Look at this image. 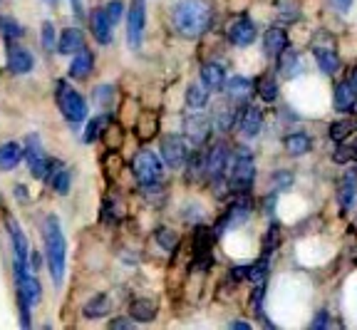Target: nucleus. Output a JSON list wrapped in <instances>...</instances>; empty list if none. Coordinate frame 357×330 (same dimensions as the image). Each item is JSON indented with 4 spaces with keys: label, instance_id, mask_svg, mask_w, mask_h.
Listing matches in <instances>:
<instances>
[{
    "label": "nucleus",
    "instance_id": "23",
    "mask_svg": "<svg viewBox=\"0 0 357 330\" xmlns=\"http://www.w3.org/2000/svg\"><path fill=\"white\" fill-rule=\"evenodd\" d=\"M92 68H95V55H92L90 50H79L77 55H74L72 65H70V77H72V80H87Z\"/></svg>",
    "mask_w": 357,
    "mask_h": 330
},
{
    "label": "nucleus",
    "instance_id": "21",
    "mask_svg": "<svg viewBox=\"0 0 357 330\" xmlns=\"http://www.w3.org/2000/svg\"><path fill=\"white\" fill-rule=\"evenodd\" d=\"M223 90H226V97L228 100H233V102H246L248 95L253 92V82H251L248 77L236 74V77H228L226 85H223Z\"/></svg>",
    "mask_w": 357,
    "mask_h": 330
},
{
    "label": "nucleus",
    "instance_id": "1",
    "mask_svg": "<svg viewBox=\"0 0 357 330\" xmlns=\"http://www.w3.org/2000/svg\"><path fill=\"white\" fill-rule=\"evenodd\" d=\"M211 17H214V13H211V6L206 0H179L174 6V13H171L176 33L187 40L201 38L211 28Z\"/></svg>",
    "mask_w": 357,
    "mask_h": 330
},
{
    "label": "nucleus",
    "instance_id": "29",
    "mask_svg": "<svg viewBox=\"0 0 357 330\" xmlns=\"http://www.w3.org/2000/svg\"><path fill=\"white\" fill-rule=\"evenodd\" d=\"M315 63H317V68H320V72H325V74H335L340 70V60H338V55H335L333 50H328V47H315Z\"/></svg>",
    "mask_w": 357,
    "mask_h": 330
},
{
    "label": "nucleus",
    "instance_id": "43",
    "mask_svg": "<svg viewBox=\"0 0 357 330\" xmlns=\"http://www.w3.org/2000/svg\"><path fill=\"white\" fill-rule=\"evenodd\" d=\"M134 323H136L134 318H114L112 323H109V328H114V330H117V328H132Z\"/></svg>",
    "mask_w": 357,
    "mask_h": 330
},
{
    "label": "nucleus",
    "instance_id": "8",
    "mask_svg": "<svg viewBox=\"0 0 357 330\" xmlns=\"http://www.w3.org/2000/svg\"><path fill=\"white\" fill-rule=\"evenodd\" d=\"M144 25H147V0H132L129 10H127V45L132 50L142 47Z\"/></svg>",
    "mask_w": 357,
    "mask_h": 330
},
{
    "label": "nucleus",
    "instance_id": "24",
    "mask_svg": "<svg viewBox=\"0 0 357 330\" xmlns=\"http://www.w3.org/2000/svg\"><path fill=\"white\" fill-rule=\"evenodd\" d=\"M201 82H204L211 92L221 90V87L226 85V70H223V65L206 63L204 68H201Z\"/></svg>",
    "mask_w": 357,
    "mask_h": 330
},
{
    "label": "nucleus",
    "instance_id": "14",
    "mask_svg": "<svg viewBox=\"0 0 357 330\" xmlns=\"http://www.w3.org/2000/svg\"><path fill=\"white\" fill-rule=\"evenodd\" d=\"M6 65L13 74H28L33 70L35 60L30 55V50L20 45H8V55H6Z\"/></svg>",
    "mask_w": 357,
    "mask_h": 330
},
{
    "label": "nucleus",
    "instance_id": "33",
    "mask_svg": "<svg viewBox=\"0 0 357 330\" xmlns=\"http://www.w3.org/2000/svg\"><path fill=\"white\" fill-rule=\"evenodd\" d=\"M0 35L10 42V40H15V38L23 35V25L17 23L15 17H10V15H0Z\"/></svg>",
    "mask_w": 357,
    "mask_h": 330
},
{
    "label": "nucleus",
    "instance_id": "34",
    "mask_svg": "<svg viewBox=\"0 0 357 330\" xmlns=\"http://www.w3.org/2000/svg\"><path fill=\"white\" fill-rule=\"evenodd\" d=\"M355 122L352 120H340V122H335L333 127H330V137L335 139V142H345L347 137H350L352 132H355Z\"/></svg>",
    "mask_w": 357,
    "mask_h": 330
},
{
    "label": "nucleus",
    "instance_id": "19",
    "mask_svg": "<svg viewBox=\"0 0 357 330\" xmlns=\"http://www.w3.org/2000/svg\"><path fill=\"white\" fill-rule=\"evenodd\" d=\"M278 72L283 74L285 80H293L298 74L303 72V63H301V55L290 47H285L280 55H278Z\"/></svg>",
    "mask_w": 357,
    "mask_h": 330
},
{
    "label": "nucleus",
    "instance_id": "17",
    "mask_svg": "<svg viewBox=\"0 0 357 330\" xmlns=\"http://www.w3.org/2000/svg\"><path fill=\"white\" fill-rule=\"evenodd\" d=\"M79 50H85V35L79 28H65L60 40H57V52L60 55H77Z\"/></svg>",
    "mask_w": 357,
    "mask_h": 330
},
{
    "label": "nucleus",
    "instance_id": "6",
    "mask_svg": "<svg viewBox=\"0 0 357 330\" xmlns=\"http://www.w3.org/2000/svg\"><path fill=\"white\" fill-rule=\"evenodd\" d=\"M231 159H233V152L228 149V144L216 142L204 157V177H209L214 184H219L228 174Z\"/></svg>",
    "mask_w": 357,
    "mask_h": 330
},
{
    "label": "nucleus",
    "instance_id": "45",
    "mask_svg": "<svg viewBox=\"0 0 357 330\" xmlns=\"http://www.w3.org/2000/svg\"><path fill=\"white\" fill-rule=\"evenodd\" d=\"M72 3V15L77 17V20H82L85 17V8H82V0H70Z\"/></svg>",
    "mask_w": 357,
    "mask_h": 330
},
{
    "label": "nucleus",
    "instance_id": "27",
    "mask_svg": "<svg viewBox=\"0 0 357 330\" xmlns=\"http://www.w3.org/2000/svg\"><path fill=\"white\" fill-rule=\"evenodd\" d=\"M109 308H112L109 298L104 296V293H100V296H95L92 301H87V303H85V308H82V315H85L87 320L104 318V315L109 313Z\"/></svg>",
    "mask_w": 357,
    "mask_h": 330
},
{
    "label": "nucleus",
    "instance_id": "28",
    "mask_svg": "<svg viewBox=\"0 0 357 330\" xmlns=\"http://www.w3.org/2000/svg\"><path fill=\"white\" fill-rule=\"evenodd\" d=\"M236 104H233V100L231 102H226V104H219L216 107V112H214V125H216V129L219 132H228L233 127V122H236Z\"/></svg>",
    "mask_w": 357,
    "mask_h": 330
},
{
    "label": "nucleus",
    "instance_id": "50",
    "mask_svg": "<svg viewBox=\"0 0 357 330\" xmlns=\"http://www.w3.org/2000/svg\"><path fill=\"white\" fill-rule=\"evenodd\" d=\"M45 3H47V6H55V3H57V0H45Z\"/></svg>",
    "mask_w": 357,
    "mask_h": 330
},
{
    "label": "nucleus",
    "instance_id": "26",
    "mask_svg": "<svg viewBox=\"0 0 357 330\" xmlns=\"http://www.w3.org/2000/svg\"><path fill=\"white\" fill-rule=\"evenodd\" d=\"M283 147L293 157H301V154H308L312 149V139L308 134H303V132H293V134H288L283 139Z\"/></svg>",
    "mask_w": 357,
    "mask_h": 330
},
{
    "label": "nucleus",
    "instance_id": "36",
    "mask_svg": "<svg viewBox=\"0 0 357 330\" xmlns=\"http://www.w3.org/2000/svg\"><path fill=\"white\" fill-rule=\"evenodd\" d=\"M42 47H45L47 52L57 50V35H55V25H52L50 20H45V23H42Z\"/></svg>",
    "mask_w": 357,
    "mask_h": 330
},
{
    "label": "nucleus",
    "instance_id": "22",
    "mask_svg": "<svg viewBox=\"0 0 357 330\" xmlns=\"http://www.w3.org/2000/svg\"><path fill=\"white\" fill-rule=\"evenodd\" d=\"M285 47H288V33H285V30L271 28L263 35V52H266L268 57H278Z\"/></svg>",
    "mask_w": 357,
    "mask_h": 330
},
{
    "label": "nucleus",
    "instance_id": "2",
    "mask_svg": "<svg viewBox=\"0 0 357 330\" xmlns=\"http://www.w3.org/2000/svg\"><path fill=\"white\" fill-rule=\"evenodd\" d=\"M42 239H45V258L50 268L52 283L63 285L65 281V266H68V241H65L60 219L47 217L42 226Z\"/></svg>",
    "mask_w": 357,
    "mask_h": 330
},
{
    "label": "nucleus",
    "instance_id": "41",
    "mask_svg": "<svg viewBox=\"0 0 357 330\" xmlns=\"http://www.w3.org/2000/svg\"><path fill=\"white\" fill-rule=\"evenodd\" d=\"M355 157H357V147H338L333 159L338 162V164H345V162H352Z\"/></svg>",
    "mask_w": 357,
    "mask_h": 330
},
{
    "label": "nucleus",
    "instance_id": "4",
    "mask_svg": "<svg viewBox=\"0 0 357 330\" xmlns=\"http://www.w3.org/2000/svg\"><path fill=\"white\" fill-rule=\"evenodd\" d=\"M253 179H255L253 157L248 154V149H238V152L233 154L231 166H228V184H231V189H236V191H246V189H251Z\"/></svg>",
    "mask_w": 357,
    "mask_h": 330
},
{
    "label": "nucleus",
    "instance_id": "46",
    "mask_svg": "<svg viewBox=\"0 0 357 330\" xmlns=\"http://www.w3.org/2000/svg\"><path fill=\"white\" fill-rule=\"evenodd\" d=\"M290 182H293V177L290 174H276V184H278V189H283V187H290Z\"/></svg>",
    "mask_w": 357,
    "mask_h": 330
},
{
    "label": "nucleus",
    "instance_id": "16",
    "mask_svg": "<svg viewBox=\"0 0 357 330\" xmlns=\"http://www.w3.org/2000/svg\"><path fill=\"white\" fill-rule=\"evenodd\" d=\"M90 28H92V35H95V40L100 42V45H109V42H112L114 23L109 20L104 8H100V10H95L90 15Z\"/></svg>",
    "mask_w": 357,
    "mask_h": 330
},
{
    "label": "nucleus",
    "instance_id": "32",
    "mask_svg": "<svg viewBox=\"0 0 357 330\" xmlns=\"http://www.w3.org/2000/svg\"><path fill=\"white\" fill-rule=\"evenodd\" d=\"M50 184H52V189L60 194V196H65V194L70 191V184H72V174H70V169L57 166V169L50 174Z\"/></svg>",
    "mask_w": 357,
    "mask_h": 330
},
{
    "label": "nucleus",
    "instance_id": "30",
    "mask_svg": "<svg viewBox=\"0 0 357 330\" xmlns=\"http://www.w3.org/2000/svg\"><path fill=\"white\" fill-rule=\"evenodd\" d=\"M209 87L201 82V85H189L187 87V104L191 109H201L206 107V102H209Z\"/></svg>",
    "mask_w": 357,
    "mask_h": 330
},
{
    "label": "nucleus",
    "instance_id": "20",
    "mask_svg": "<svg viewBox=\"0 0 357 330\" xmlns=\"http://www.w3.org/2000/svg\"><path fill=\"white\" fill-rule=\"evenodd\" d=\"M335 109L338 112H350L352 107L357 104V87L355 82H340V85L335 87V100H333Z\"/></svg>",
    "mask_w": 357,
    "mask_h": 330
},
{
    "label": "nucleus",
    "instance_id": "38",
    "mask_svg": "<svg viewBox=\"0 0 357 330\" xmlns=\"http://www.w3.org/2000/svg\"><path fill=\"white\" fill-rule=\"evenodd\" d=\"M266 276H268V261H266V258H261L258 263L248 266V281H253V283L261 285L263 281H266Z\"/></svg>",
    "mask_w": 357,
    "mask_h": 330
},
{
    "label": "nucleus",
    "instance_id": "11",
    "mask_svg": "<svg viewBox=\"0 0 357 330\" xmlns=\"http://www.w3.org/2000/svg\"><path fill=\"white\" fill-rule=\"evenodd\" d=\"M6 228L13 244V258H17V261H30L28 236H25L23 226H20V223L15 221V217H10V214H6Z\"/></svg>",
    "mask_w": 357,
    "mask_h": 330
},
{
    "label": "nucleus",
    "instance_id": "9",
    "mask_svg": "<svg viewBox=\"0 0 357 330\" xmlns=\"http://www.w3.org/2000/svg\"><path fill=\"white\" fill-rule=\"evenodd\" d=\"M211 129H214V122L211 117L201 112H193L189 117H184V137L191 147H201L206 144V139L211 137Z\"/></svg>",
    "mask_w": 357,
    "mask_h": 330
},
{
    "label": "nucleus",
    "instance_id": "12",
    "mask_svg": "<svg viewBox=\"0 0 357 330\" xmlns=\"http://www.w3.org/2000/svg\"><path fill=\"white\" fill-rule=\"evenodd\" d=\"M248 217H251V201H248V199H238V201H233V204L228 206L226 217L221 219V223H219V226L214 228V234L219 236V234H223L226 228L241 226V223L248 221Z\"/></svg>",
    "mask_w": 357,
    "mask_h": 330
},
{
    "label": "nucleus",
    "instance_id": "48",
    "mask_svg": "<svg viewBox=\"0 0 357 330\" xmlns=\"http://www.w3.org/2000/svg\"><path fill=\"white\" fill-rule=\"evenodd\" d=\"M231 328H238V330H251L248 323H244V320H236V323H231Z\"/></svg>",
    "mask_w": 357,
    "mask_h": 330
},
{
    "label": "nucleus",
    "instance_id": "39",
    "mask_svg": "<svg viewBox=\"0 0 357 330\" xmlns=\"http://www.w3.org/2000/svg\"><path fill=\"white\" fill-rule=\"evenodd\" d=\"M157 241H159V246H161V249L171 251L179 239H176V234L171 231V228H157Z\"/></svg>",
    "mask_w": 357,
    "mask_h": 330
},
{
    "label": "nucleus",
    "instance_id": "37",
    "mask_svg": "<svg viewBox=\"0 0 357 330\" xmlns=\"http://www.w3.org/2000/svg\"><path fill=\"white\" fill-rule=\"evenodd\" d=\"M112 100H114V87L112 85H100L95 90V102L102 109H107L109 104H112Z\"/></svg>",
    "mask_w": 357,
    "mask_h": 330
},
{
    "label": "nucleus",
    "instance_id": "7",
    "mask_svg": "<svg viewBox=\"0 0 357 330\" xmlns=\"http://www.w3.org/2000/svg\"><path fill=\"white\" fill-rule=\"evenodd\" d=\"M25 159H28L30 174H33L35 179H47L52 171L60 166L45 157V152H42V142H40L38 134H30V137L25 139Z\"/></svg>",
    "mask_w": 357,
    "mask_h": 330
},
{
    "label": "nucleus",
    "instance_id": "44",
    "mask_svg": "<svg viewBox=\"0 0 357 330\" xmlns=\"http://www.w3.org/2000/svg\"><path fill=\"white\" fill-rule=\"evenodd\" d=\"M330 3H333V8L338 13H347V10H350V6H352V0H330Z\"/></svg>",
    "mask_w": 357,
    "mask_h": 330
},
{
    "label": "nucleus",
    "instance_id": "15",
    "mask_svg": "<svg viewBox=\"0 0 357 330\" xmlns=\"http://www.w3.org/2000/svg\"><path fill=\"white\" fill-rule=\"evenodd\" d=\"M263 125V112L261 107H255V104H248V107L241 112V120H238V129H241V137L244 139H253L258 137V132H261Z\"/></svg>",
    "mask_w": 357,
    "mask_h": 330
},
{
    "label": "nucleus",
    "instance_id": "47",
    "mask_svg": "<svg viewBox=\"0 0 357 330\" xmlns=\"http://www.w3.org/2000/svg\"><path fill=\"white\" fill-rule=\"evenodd\" d=\"M323 325H328V315H325V313H320V315H317V320H315V323H312V328H323Z\"/></svg>",
    "mask_w": 357,
    "mask_h": 330
},
{
    "label": "nucleus",
    "instance_id": "18",
    "mask_svg": "<svg viewBox=\"0 0 357 330\" xmlns=\"http://www.w3.org/2000/svg\"><path fill=\"white\" fill-rule=\"evenodd\" d=\"M25 159V144L6 142L0 144V171H13Z\"/></svg>",
    "mask_w": 357,
    "mask_h": 330
},
{
    "label": "nucleus",
    "instance_id": "35",
    "mask_svg": "<svg viewBox=\"0 0 357 330\" xmlns=\"http://www.w3.org/2000/svg\"><path fill=\"white\" fill-rule=\"evenodd\" d=\"M258 95H261L263 102H276L278 85H276V80H273L271 74H266V77L261 80V85H258Z\"/></svg>",
    "mask_w": 357,
    "mask_h": 330
},
{
    "label": "nucleus",
    "instance_id": "3",
    "mask_svg": "<svg viewBox=\"0 0 357 330\" xmlns=\"http://www.w3.org/2000/svg\"><path fill=\"white\" fill-rule=\"evenodd\" d=\"M55 100H57V107L63 112V117L72 125H79V122L87 120V102L85 97L79 95L74 87H70L65 80L57 82L55 87Z\"/></svg>",
    "mask_w": 357,
    "mask_h": 330
},
{
    "label": "nucleus",
    "instance_id": "49",
    "mask_svg": "<svg viewBox=\"0 0 357 330\" xmlns=\"http://www.w3.org/2000/svg\"><path fill=\"white\" fill-rule=\"evenodd\" d=\"M352 82H355V87H357V68H355V72H352Z\"/></svg>",
    "mask_w": 357,
    "mask_h": 330
},
{
    "label": "nucleus",
    "instance_id": "40",
    "mask_svg": "<svg viewBox=\"0 0 357 330\" xmlns=\"http://www.w3.org/2000/svg\"><path fill=\"white\" fill-rule=\"evenodd\" d=\"M104 10H107L109 20H112V23L117 25L119 20H122V15H125V3H122V0H109Z\"/></svg>",
    "mask_w": 357,
    "mask_h": 330
},
{
    "label": "nucleus",
    "instance_id": "31",
    "mask_svg": "<svg viewBox=\"0 0 357 330\" xmlns=\"http://www.w3.org/2000/svg\"><path fill=\"white\" fill-rule=\"evenodd\" d=\"M107 125H109V117L107 114H100V117H95V120H90L87 122V129H85V142L87 144H92L97 137H102L104 134V129H107Z\"/></svg>",
    "mask_w": 357,
    "mask_h": 330
},
{
    "label": "nucleus",
    "instance_id": "42",
    "mask_svg": "<svg viewBox=\"0 0 357 330\" xmlns=\"http://www.w3.org/2000/svg\"><path fill=\"white\" fill-rule=\"evenodd\" d=\"M276 244H278V226H276V223H273L271 231H268V241H266V246H263V251H266V253H273V249H276Z\"/></svg>",
    "mask_w": 357,
    "mask_h": 330
},
{
    "label": "nucleus",
    "instance_id": "25",
    "mask_svg": "<svg viewBox=\"0 0 357 330\" xmlns=\"http://www.w3.org/2000/svg\"><path fill=\"white\" fill-rule=\"evenodd\" d=\"M129 315L136 323H152L157 318V303L149 301V298H136L129 306Z\"/></svg>",
    "mask_w": 357,
    "mask_h": 330
},
{
    "label": "nucleus",
    "instance_id": "10",
    "mask_svg": "<svg viewBox=\"0 0 357 330\" xmlns=\"http://www.w3.org/2000/svg\"><path fill=\"white\" fill-rule=\"evenodd\" d=\"M161 159H164L166 166H171V169H182L189 159L187 139L179 137V134H166V137H161Z\"/></svg>",
    "mask_w": 357,
    "mask_h": 330
},
{
    "label": "nucleus",
    "instance_id": "5",
    "mask_svg": "<svg viewBox=\"0 0 357 330\" xmlns=\"http://www.w3.org/2000/svg\"><path fill=\"white\" fill-rule=\"evenodd\" d=\"M132 171H134L136 182L144 187V184H157L159 179L164 177V164H161V159H159L152 149H142L132 159Z\"/></svg>",
    "mask_w": 357,
    "mask_h": 330
},
{
    "label": "nucleus",
    "instance_id": "13",
    "mask_svg": "<svg viewBox=\"0 0 357 330\" xmlns=\"http://www.w3.org/2000/svg\"><path fill=\"white\" fill-rule=\"evenodd\" d=\"M255 38H258V30H255L253 20H248V17H238L236 23H231V28H228V40L236 47L253 45Z\"/></svg>",
    "mask_w": 357,
    "mask_h": 330
}]
</instances>
